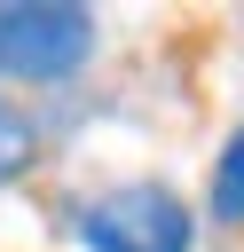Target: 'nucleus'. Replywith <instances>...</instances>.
Listing matches in <instances>:
<instances>
[{
  "label": "nucleus",
  "mask_w": 244,
  "mask_h": 252,
  "mask_svg": "<svg viewBox=\"0 0 244 252\" xmlns=\"http://www.w3.org/2000/svg\"><path fill=\"white\" fill-rule=\"evenodd\" d=\"M79 244L87 252H189L197 213L165 181H118V189L79 205Z\"/></svg>",
  "instance_id": "f257e3e1"
},
{
  "label": "nucleus",
  "mask_w": 244,
  "mask_h": 252,
  "mask_svg": "<svg viewBox=\"0 0 244 252\" xmlns=\"http://www.w3.org/2000/svg\"><path fill=\"white\" fill-rule=\"evenodd\" d=\"M87 55H94V16L87 8H55V0L0 8V79L47 87V79H71Z\"/></svg>",
  "instance_id": "f03ea898"
},
{
  "label": "nucleus",
  "mask_w": 244,
  "mask_h": 252,
  "mask_svg": "<svg viewBox=\"0 0 244 252\" xmlns=\"http://www.w3.org/2000/svg\"><path fill=\"white\" fill-rule=\"evenodd\" d=\"M213 220L220 228H236L244 220V126L220 142V158H213Z\"/></svg>",
  "instance_id": "7ed1b4c3"
},
{
  "label": "nucleus",
  "mask_w": 244,
  "mask_h": 252,
  "mask_svg": "<svg viewBox=\"0 0 244 252\" xmlns=\"http://www.w3.org/2000/svg\"><path fill=\"white\" fill-rule=\"evenodd\" d=\"M24 165H31V118H24V110L0 94V189H8Z\"/></svg>",
  "instance_id": "20e7f679"
}]
</instances>
